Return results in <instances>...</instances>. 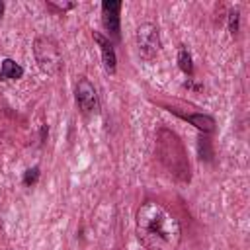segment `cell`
Returning <instances> with one entry per match:
<instances>
[{"instance_id":"4","label":"cell","mask_w":250,"mask_h":250,"mask_svg":"<svg viewBox=\"0 0 250 250\" xmlns=\"http://www.w3.org/2000/svg\"><path fill=\"white\" fill-rule=\"evenodd\" d=\"M74 96H76V104H78V109H80L82 115H94V113L100 111L98 90H96V86L86 76H80L78 78Z\"/></svg>"},{"instance_id":"6","label":"cell","mask_w":250,"mask_h":250,"mask_svg":"<svg viewBox=\"0 0 250 250\" xmlns=\"http://www.w3.org/2000/svg\"><path fill=\"white\" fill-rule=\"evenodd\" d=\"M92 37H94V41H96V43H98V47H100L102 62H104L105 72H107V74H115V72H117V55H115L113 43H111L105 35H102L100 31H94V33H92Z\"/></svg>"},{"instance_id":"7","label":"cell","mask_w":250,"mask_h":250,"mask_svg":"<svg viewBox=\"0 0 250 250\" xmlns=\"http://www.w3.org/2000/svg\"><path fill=\"white\" fill-rule=\"evenodd\" d=\"M23 66L14 59H4L0 64V80H20L23 76Z\"/></svg>"},{"instance_id":"8","label":"cell","mask_w":250,"mask_h":250,"mask_svg":"<svg viewBox=\"0 0 250 250\" xmlns=\"http://www.w3.org/2000/svg\"><path fill=\"white\" fill-rule=\"evenodd\" d=\"M186 121H189L191 125H195L199 131L203 133H213L215 131V119L211 115L205 113H191V115H182Z\"/></svg>"},{"instance_id":"1","label":"cell","mask_w":250,"mask_h":250,"mask_svg":"<svg viewBox=\"0 0 250 250\" xmlns=\"http://www.w3.org/2000/svg\"><path fill=\"white\" fill-rule=\"evenodd\" d=\"M135 230L146 250H178L182 242L178 219L156 201H145L137 209Z\"/></svg>"},{"instance_id":"9","label":"cell","mask_w":250,"mask_h":250,"mask_svg":"<svg viewBox=\"0 0 250 250\" xmlns=\"http://www.w3.org/2000/svg\"><path fill=\"white\" fill-rule=\"evenodd\" d=\"M178 66L180 70L186 74V76H193V61H191V55L188 53L186 47H180L178 49Z\"/></svg>"},{"instance_id":"12","label":"cell","mask_w":250,"mask_h":250,"mask_svg":"<svg viewBox=\"0 0 250 250\" xmlns=\"http://www.w3.org/2000/svg\"><path fill=\"white\" fill-rule=\"evenodd\" d=\"M238 27H240V14H238V10H230L229 12V31L232 37L238 33Z\"/></svg>"},{"instance_id":"13","label":"cell","mask_w":250,"mask_h":250,"mask_svg":"<svg viewBox=\"0 0 250 250\" xmlns=\"http://www.w3.org/2000/svg\"><path fill=\"white\" fill-rule=\"evenodd\" d=\"M184 88H189V90H195V92L203 90V86H201V84H195V82H191V78H188V80L184 82Z\"/></svg>"},{"instance_id":"10","label":"cell","mask_w":250,"mask_h":250,"mask_svg":"<svg viewBox=\"0 0 250 250\" xmlns=\"http://www.w3.org/2000/svg\"><path fill=\"white\" fill-rule=\"evenodd\" d=\"M37 180H39V166H33V168H27V170L23 172L21 184H23L25 188H31V186L37 184Z\"/></svg>"},{"instance_id":"15","label":"cell","mask_w":250,"mask_h":250,"mask_svg":"<svg viewBox=\"0 0 250 250\" xmlns=\"http://www.w3.org/2000/svg\"><path fill=\"white\" fill-rule=\"evenodd\" d=\"M4 10H6V4L0 2V20H2V16H4Z\"/></svg>"},{"instance_id":"11","label":"cell","mask_w":250,"mask_h":250,"mask_svg":"<svg viewBox=\"0 0 250 250\" xmlns=\"http://www.w3.org/2000/svg\"><path fill=\"white\" fill-rule=\"evenodd\" d=\"M47 8L53 10V12L64 14V12L72 10V8H76V2H53V0H49V2H47Z\"/></svg>"},{"instance_id":"2","label":"cell","mask_w":250,"mask_h":250,"mask_svg":"<svg viewBox=\"0 0 250 250\" xmlns=\"http://www.w3.org/2000/svg\"><path fill=\"white\" fill-rule=\"evenodd\" d=\"M33 57H35L37 66L49 76H57L64 66L61 47L49 35L35 37V41H33Z\"/></svg>"},{"instance_id":"3","label":"cell","mask_w":250,"mask_h":250,"mask_svg":"<svg viewBox=\"0 0 250 250\" xmlns=\"http://www.w3.org/2000/svg\"><path fill=\"white\" fill-rule=\"evenodd\" d=\"M135 43L137 51L145 61H154L156 55L160 53V33L158 27L150 21H145L137 27L135 31Z\"/></svg>"},{"instance_id":"14","label":"cell","mask_w":250,"mask_h":250,"mask_svg":"<svg viewBox=\"0 0 250 250\" xmlns=\"http://www.w3.org/2000/svg\"><path fill=\"white\" fill-rule=\"evenodd\" d=\"M47 133H49V127H47V125H41V141H45Z\"/></svg>"},{"instance_id":"5","label":"cell","mask_w":250,"mask_h":250,"mask_svg":"<svg viewBox=\"0 0 250 250\" xmlns=\"http://www.w3.org/2000/svg\"><path fill=\"white\" fill-rule=\"evenodd\" d=\"M121 8H123L121 2H109V0L102 2V23L115 41L121 39V18H119Z\"/></svg>"}]
</instances>
